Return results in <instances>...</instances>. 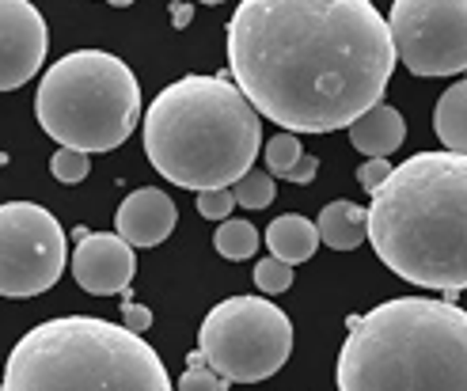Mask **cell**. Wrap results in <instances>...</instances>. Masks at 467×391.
<instances>
[{
	"label": "cell",
	"instance_id": "5",
	"mask_svg": "<svg viewBox=\"0 0 467 391\" xmlns=\"http://www.w3.org/2000/svg\"><path fill=\"white\" fill-rule=\"evenodd\" d=\"M8 391H175L141 334L96 315L46 319L5 361Z\"/></svg>",
	"mask_w": 467,
	"mask_h": 391
},
{
	"label": "cell",
	"instance_id": "12",
	"mask_svg": "<svg viewBox=\"0 0 467 391\" xmlns=\"http://www.w3.org/2000/svg\"><path fill=\"white\" fill-rule=\"evenodd\" d=\"M175 221H179L175 201L163 190H156V187L133 190L119 205V217H114V224H119V236L130 247H156V243H163L175 232Z\"/></svg>",
	"mask_w": 467,
	"mask_h": 391
},
{
	"label": "cell",
	"instance_id": "2",
	"mask_svg": "<svg viewBox=\"0 0 467 391\" xmlns=\"http://www.w3.org/2000/svg\"><path fill=\"white\" fill-rule=\"evenodd\" d=\"M377 259L418 289H467V156L418 152L391 168L368 205Z\"/></svg>",
	"mask_w": 467,
	"mask_h": 391
},
{
	"label": "cell",
	"instance_id": "13",
	"mask_svg": "<svg viewBox=\"0 0 467 391\" xmlns=\"http://www.w3.org/2000/svg\"><path fill=\"white\" fill-rule=\"evenodd\" d=\"M403 141H407V122H403V114L388 103H377L349 126V145L365 152L368 159H388Z\"/></svg>",
	"mask_w": 467,
	"mask_h": 391
},
{
	"label": "cell",
	"instance_id": "16",
	"mask_svg": "<svg viewBox=\"0 0 467 391\" xmlns=\"http://www.w3.org/2000/svg\"><path fill=\"white\" fill-rule=\"evenodd\" d=\"M433 129L441 137V145H445V152L467 156V80H456L445 96L437 99Z\"/></svg>",
	"mask_w": 467,
	"mask_h": 391
},
{
	"label": "cell",
	"instance_id": "6",
	"mask_svg": "<svg viewBox=\"0 0 467 391\" xmlns=\"http://www.w3.org/2000/svg\"><path fill=\"white\" fill-rule=\"evenodd\" d=\"M35 114L61 149L84 156L114 152L137 129L141 87L122 57L107 50H73L42 73Z\"/></svg>",
	"mask_w": 467,
	"mask_h": 391
},
{
	"label": "cell",
	"instance_id": "15",
	"mask_svg": "<svg viewBox=\"0 0 467 391\" xmlns=\"http://www.w3.org/2000/svg\"><path fill=\"white\" fill-rule=\"evenodd\" d=\"M266 247L274 251V259H282L285 266L308 262L319 247V228L300 213H285L266 228Z\"/></svg>",
	"mask_w": 467,
	"mask_h": 391
},
{
	"label": "cell",
	"instance_id": "22",
	"mask_svg": "<svg viewBox=\"0 0 467 391\" xmlns=\"http://www.w3.org/2000/svg\"><path fill=\"white\" fill-rule=\"evenodd\" d=\"M232 205H236L232 190H205V194H198V213L205 221H224L232 213Z\"/></svg>",
	"mask_w": 467,
	"mask_h": 391
},
{
	"label": "cell",
	"instance_id": "8",
	"mask_svg": "<svg viewBox=\"0 0 467 391\" xmlns=\"http://www.w3.org/2000/svg\"><path fill=\"white\" fill-rule=\"evenodd\" d=\"M65 262V232L50 210L35 201L0 205V296L27 301L54 289Z\"/></svg>",
	"mask_w": 467,
	"mask_h": 391
},
{
	"label": "cell",
	"instance_id": "1",
	"mask_svg": "<svg viewBox=\"0 0 467 391\" xmlns=\"http://www.w3.org/2000/svg\"><path fill=\"white\" fill-rule=\"evenodd\" d=\"M228 65L259 118L335 133L384 103L395 46L368 0H244L228 19Z\"/></svg>",
	"mask_w": 467,
	"mask_h": 391
},
{
	"label": "cell",
	"instance_id": "23",
	"mask_svg": "<svg viewBox=\"0 0 467 391\" xmlns=\"http://www.w3.org/2000/svg\"><path fill=\"white\" fill-rule=\"evenodd\" d=\"M179 391H228V380L209 373V365H198V369H186L179 376Z\"/></svg>",
	"mask_w": 467,
	"mask_h": 391
},
{
	"label": "cell",
	"instance_id": "25",
	"mask_svg": "<svg viewBox=\"0 0 467 391\" xmlns=\"http://www.w3.org/2000/svg\"><path fill=\"white\" fill-rule=\"evenodd\" d=\"M122 327L133 331V334H141L152 327V312L145 304H137V301H122Z\"/></svg>",
	"mask_w": 467,
	"mask_h": 391
},
{
	"label": "cell",
	"instance_id": "28",
	"mask_svg": "<svg viewBox=\"0 0 467 391\" xmlns=\"http://www.w3.org/2000/svg\"><path fill=\"white\" fill-rule=\"evenodd\" d=\"M0 391H8V387H5V384H0Z\"/></svg>",
	"mask_w": 467,
	"mask_h": 391
},
{
	"label": "cell",
	"instance_id": "19",
	"mask_svg": "<svg viewBox=\"0 0 467 391\" xmlns=\"http://www.w3.org/2000/svg\"><path fill=\"white\" fill-rule=\"evenodd\" d=\"M300 156H305V149H300L296 133H277L266 141V171L274 179H285L300 164Z\"/></svg>",
	"mask_w": 467,
	"mask_h": 391
},
{
	"label": "cell",
	"instance_id": "9",
	"mask_svg": "<svg viewBox=\"0 0 467 391\" xmlns=\"http://www.w3.org/2000/svg\"><path fill=\"white\" fill-rule=\"evenodd\" d=\"M391 46L414 77H452L467 68V0H395Z\"/></svg>",
	"mask_w": 467,
	"mask_h": 391
},
{
	"label": "cell",
	"instance_id": "10",
	"mask_svg": "<svg viewBox=\"0 0 467 391\" xmlns=\"http://www.w3.org/2000/svg\"><path fill=\"white\" fill-rule=\"evenodd\" d=\"M46 57V19L27 0H0V91L27 84Z\"/></svg>",
	"mask_w": 467,
	"mask_h": 391
},
{
	"label": "cell",
	"instance_id": "27",
	"mask_svg": "<svg viewBox=\"0 0 467 391\" xmlns=\"http://www.w3.org/2000/svg\"><path fill=\"white\" fill-rule=\"evenodd\" d=\"M171 19H175V27H182V23L191 19V8H171Z\"/></svg>",
	"mask_w": 467,
	"mask_h": 391
},
{
	"label": "cell",
	"instance_id": "17",
	"mask_svg": "<svg viewBox=\"0 0 467 391\" xmlns=\"http://www.w3.org/2000/svg\"><path fill=\"white\" fill-rule=\"evenodd\" d=\"M213 247L221 259H232V262H244L259 251V228L251 221H224L213 236Z\"/></svg>",
	"mask_w": 467,
	"mask_h": 391
},
{
	"label": "cell",
	"instance_id": "21",
	"mask_svg": "<svg viewBox=\"0 0 467 391\" xmlns=\"http://www.w3.org/2000/svg\"><path fill=\"white\" fill-rule=\"evenodd\" d=\"M50 171L57 182H65V187H73V182H84L91 164H88V156L77 152V149H57L54 159H50Z\"/></svg>",
	"mask_w": 467,
	"mask_h": 391
},
{
	"label": "cell",
	"instance_id": "26",
	"mask_svg": "<svg viewBox=\"0 0 467 391\" xmlns=\"http://www.w3.org/2000/svg\"><path fill=\"white\" fill-rule=\"evenodd\" d=\"M316 171H319V159H316V156H300V164H296L285 179L296 182V187H308V182L316 179Z\"/></svg>",
	"mask_w": 467,
	"mask_h": 391
},
{
	"label": "cell",
	"instance_id": "7",
	"mask_svg": "<svg viewBox=\"0 0 467 391\" xmlns=\"http://www.w3.org/2000/svg\"><path fill=\"white\" fill-rule=\"evenodd\" d=\"M205 365L228 384H259L293 354L289 315L266 296H228L198 327Z\"/></svg>",
	"mask_w": 467,
	"mask_h": 391
},
{
	"label": "cell",
	"instance_id": "20",
	"mask_svg": "<svg viewBox=\"0 0 467 391\" xmlns=\"http://www.w3.org/2000/svg\"><path fill=\"white\" fill-rule=\"evenodd\" d=\"M254 285H259V293H266V296L289 293V285H293V266H285L282 259H263V262H254Z\"/></svg>",
	"mask_w": 467,
	"mask_h": 391
},
{
	"label": "cell",
	"instance_id": "14",
	"mask_svg": "<svg viewBox=\"0 0 467 391\" xmlns=\"http://www.w3.org/2000/svg\"><path fill=\"white\" fill-rule=\"evenodd\" d=\"M316 228H319V243L335 247V251H354L368 240V210L338 198L331 205H323Z\"/></svg>",
	"mask_w": 467,
	"mask_h": 391
},
{
	"label": "cell",
	"instance_id": "11",
	"mask_svg": "<svg viewBox=\"0 0 467 391\" xmlns=\"http://www.w3.org/2000/svg\"><path fill=\"white\" fill-rule=\"evenodd\" d=\"M133 270H137L133 247L119 232H84V228H77L73 278L84 293H96V296L130 293Z\"/></svg>",
	"mask_w": 467,
	"mask_h": 391
},
{
	"label": "cell",
	"instance_id": "18",
	"mask_svg": "<svg viewBox=\"0 0 467 391\" xmlns=\"http://www.w3.org/2000/svg\"><path fill=\"white\" fill-rule=\"evenodd\" d=\"M277 187H274V175L270 171H247L236 187H232V198H236V205H244V210H266V205L274 201Z\"/></svg>",
	"mask_w": 467,
	"mask_h": 391
},
{
	"label": "cell",
	"instance_id": "24",
	"mask_svg": "<svg viewBox=\"0 0 467 391\" xmlns=\"http://www.w3.org/2000/svg\"><path fill=\"white\" fill-rule=\"evenodd\" d=\"M388 175H391V168H388V159H368V164L358 171V182L368 190V194H377L384 182H388Z\"/></svg>",
	"mask_w": 467,
	"mask_h": 391
},
{
	"label": "cell",
	"instance_id": "4",
	"mask_svg": "<svg viewBox=\"0 0 467 391\" xmlns=\"http://www.w3.org/2000/svg\"><path fill=\"white\" fill-rule=\"evenodd\" d=\"M335 384L338 391H467V312L395 296L349 319Z\"/></svg>",
	"mask_w": 467,
	"mask_h": 391
},
{
	"label": "cell",
	"instance_id": "3",
	"mask_svg": "<svg viewBox=\"0 0 467 391\" xmlns=\"http://www.w3.org/2000/svg\"><path fill=\"white\" fill-rule=\"evenodd\" d=\"M259 149V110L224 77H182L145 110L149 164L182 190H232Z\"/></svg>",
	"mask_w": 467,
	"mask_h": 391
}]
</instances>
